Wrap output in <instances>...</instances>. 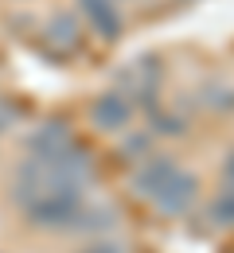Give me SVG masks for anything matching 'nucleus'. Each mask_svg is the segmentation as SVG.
I'll return each mask as SVG.
<instances>
[{"instance_id": "obj_1", "label": "nucleus", "mask_w": 234, "mask_h": 253, "mask_svg": "<svg viewBox=\"0 0 234 253\" xmlns=\"http://www.w3.org/2000/svg\"><path fill=\"white\" fill-rule=\"evenodd\" d=\"M156 86H160V66L156 59H137L117 74V90L133 105H152L156 109Z\"/></svg>"}, {"instance_id": "obj_2", "label": "nucleus", "mask_w": 234, "mask_h": 253, "mask_svg": "<svg viewBox=\"0 0 234 253\" xmlns=\"http://www.w3.org/2000/svg\"><path fill=\"white\" fill-rule=\"evenodd\" d=\"M90 121L101 132H125L133 121V101L121 94V90H105L90 101Z\"/></svg>"}, {"instance_id": "obj_3", "label": "nucleus", "mask_w": 234, "mask_h": 253, "mask_svg": "<svg viewBox=\"0 0 234 253\" xmlns=\"http://www.w3.org/2000/svg\"><path fill=\"white\" fill-rule=\"evenodd\" d=\"M24 144H28V156H35V160H55V156H63L67 148H74V140H70V132H67L63 121H43V125H35Z\"/></svg>"}, {"instance_id": "obj_4", "label": "nucleus", "mask_w": 234, "mask_h": 253, "mask_svg": "<svg viewBox=\"0 0 234 253\" xmlns=\"http://www.w3.org/2000/svg\"><path fill=\"white\" fill-rule=\"evenodd\" d=\"M176 171H180V164L172 156H144L133 168V187L140 191V195H148V199H156V191L164 187Z\"/></svg>"}, {"instance_id": "obj_5", "label": "nucleus", "mask_w": 234, "mask_h": 253, "mask_svg": "<svg viewBox=\"0 0 234 253\" xmlns=\"http://www.w3.org/2000/svg\"><path fill=\"white\" fill-rule=\"evenodd\" d=\"M74 4H78L82 20L90 24L94 35L117 39V32H121V8H117V0H74Z\"/></svg>"}, {"instance_id": "obj_6", "label": "nucleus", "mask_w": 234, "mask_h": 253, "mask_svg": "<svg viewBox=\"0 0 234 253\" xmlns=\"http://www.w3.org/2000/svg\"><path fill=\"white\" fill-rule=\"evenodd\" d=\"M195 187H199V183H195V175L180 168V171L168 179L164 187L156 191V207H160V211H168V214H184V211L195 203Z\"/></svg>"}, {"instance_id": "obj_7", "label": "nucleus", "mask_w": 234, "mask_h": 253, "mask_svg": "<svg viewBox=\"0 0 234 253\" xmlns=\"http://www.w3.org/2000/svg\"><path fill=\"white\" fill-rule=\"evenodd\" d=\"M47 43L59 47V51H74V47L82 43V28H78V20L67 16V12L51 16V24H47Z\"/></svg>"}, {"instance_id": "obj_8", "label": "nucleus", "mask_w": 234, "mask_h": 253, "mask_svg": "<svg viewBox=\"0 0 234 253\" xmlns=\"http://www.w3.org/2000/svg\"><path fill=\"white\" fill-rule=\"evenodd\" d=\"M148 128H152V136H184V117L180 113H168V109H156Z\"/></svg>"}, {"instance_id": "obj_9", "label": "nucleus", "mask_w": 234, "mask_h": 253, "mask_svg": "<svg viewBox=\"0 0 234 253\" xmlns=\"http://www.w3.org/2000/svg\"><path fill=\"white\" fill-rule=\"evenodd\" d=\"M203 101H207L211 109H219V113H227V109H234V90H231V86H207V94H203Z\"/></svg>"}, {"instance_id": "obj_10", "label": "nucleus", "mask_w": 234, "mask_h": 253, "mask_svg": "<svg viewBox=\"0 0 234 253\" xmlns=\"http://www.w3.org/2000/svg\"><path fill=\"white\" fill-rule=\"evenodd\" d=\"M148 148H152V132H133V136L121 144V152H125V156H133V160L148 156Z\"/></svg>"}, {"instance_id": "obj_11", "label": "nucleus", "mask_w": 234, "mask_h": 253, "mask_svg": "<svg viewBox=\"0 0 234 253\" xmlns=\"http://www.w3.org/2000/svg\"><path fill=\"white\" fill-rule=\"evenodd\" d=\"M215 218L219 222H234V187H227L215 199Z\"/></svg>"}, {"instance_id": "obj_12", "label": "nucleus", "mask_w": 234, "mask_h": 253, "mask_svg": "<svg viewBox=\"0 0 234 253\" xmlns=\"http://www.w3.org/2000/svg\"><path fill=\"white\" fill-rule=\"evenodd\" d=\"M223 179H227V187H234V152L223 160Z\"/></svg>"}, {"instance_id": "obj_13", "label": "nucleus", "mask_w": 234, "mask_h": 253, "mask_svg": "<svg viewBox=\"0 0 234 253\" xmlns=\"http://www.w3.org/2000/svg\"><path fill=\"white\" fill-rule=\"evenodd\" d=\"M82 253H121L117 246H109V242H98V246H86Z\"/></svg>"}, {"instance_id": "obj_14", "label": "nucleus", "mask_w": 234, "mask_h": 253, "mask_svg": "<svg viewBox=\"0 0 234 253\" xmlns=\"http://www.w3.org/2000/svg\"><path fill=\"white\" fill-rule=\"evenodd\" d=\"M8 125H12V109L0 101V136H4V128H8Z\"/></svg>"}]
</instances>
